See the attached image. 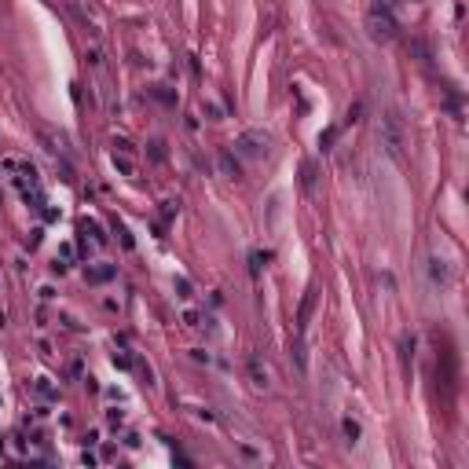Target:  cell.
I'll return each mask as SVG.
<instances>
[{"label": "cell", "instance_id": "4fadbf2b", "mask_svg": "<svg viewBox=\"0 0 469 469\" xmlns=\"http://www.w3.org/2000/svg\"><path fill=\"white\" fill-rule=\"evenodd\" d=\"M249 374H253V381H257V385H268V374L260 370V363H257V359L249 363Z\"/></svg>", "mask_w": 469, "mask_h": 469}, {"label": "cell", "instance_id": "4316f807", "mask_svg": "<svg viewBox=\"0 0 469 469\" xmlns=\"http://www.w3.org/2000/svg\"><path fill=\"white\" fill-rule=\"evenodd\" d=\"M374 8H393V0H374Z\"/></svg>", "mask_w": 469, "mask_h": 469}, {"label": "cell", "instance_id": "d6986e66", "mask_svg": "<svg viewBox=\"0 0 469 469\" xmlns=\"http://www.w3.org/2000/svg\"><path fill=\"white\" fill-rule=\"evenodd\" d=\"M114 367H121V370H129V367H132V359L125 356V352H114Z\"/></svg>", "mask_w": 469, "mask_h": 469}, {"label": "cell", "instance_id": "7c38bea8", "mask_svg": "<svg viewBox=\"0 0 469 469\" xmlns=\"http://www.w3.org/2000/svg\"><path fill=\"white\" fill-rule=\"evenodd\" d=\"M411 356H414V337H403V341H400V359L407 363Z\"/></svg>", "mask_w": 469, "mask_h": 469}, {"label": "cell", "instance_id": "5bb4252c", "mask_svg": "<svg viewBox=\"0 0 469 469\" xmlns=\"http://www.w3.org/2000/svg\"><path fill=\"white\" fill-rule=\"evenodd\" d=\"M150 158L154 162H165V143H162V139H154V143H150Z\"/></svg>", "mask_w": 469, "mask_h": 469}, {"label": "cell", "instance_id": "8992f818", "mask_svg": "<svg viewBox=\"0 0 469 469\" xmlns=\"http://www.w3.org/2000/svg\"><path fill=\"white\" fill-rule=\"evenodd\" d=\"M220 173L231 176V180L239 176V162H235V154H231V150H220Z\"/></svg>", "mask_w": 469, "mask_h": 469}, {"label": "cell", "instance_id": "7402d4cb", "mask_svg": "<svg viewBox=\"0 0 469 469\" xmlns=\"http://www.w3.org/2000/svg\"><path fill=\"white\" fill-rule=\"evenodd\" d=\"M88 62H92V66H99V62H103V52L99 48H88V55H85Z\"/></svg>", "mask_w": 469, "mask_h": 469}, {"label": "cell", "instance_id": "6da1fadb", "mask_svg": "<svg viewBox=\"0 0 469 469\" xmlns=\"http://www.w3.org/2000/svg\"><path fill=\"white\" fill-rule=\"evenodd\" d=\"M367 33H370V41H393L396 37L393 8H370L367 11Z\"/></svg>", "mask_w": 469, "mask_h": 469}, {"label": "cell", "instance_id": "2e32d148", "mask_svg": "<svg viewBox=\"0 0 469 469\" xmlns=\"http://www.w3.org/2000/svg\"><path fill=\"white\" fill-rule=\"evenodd\" d=\"M154 96H158V99H162L165 106H173V103H176V96H173V92H169L165 85H158V92H154Z\"/></svg>", "mask_w": 469, "mask_h": 469}, {"label": "cell", "instance_id": "484cf974", "mask_svg": "<svg viewBox=\"0 0 469 469\" xmlns=\"http://www.w3.org/2000/svg\"><path fill=\"white\" fill-rule=\"evenodd\" d=\"M183 323L187 326H198V311H183Z\"/></svg>", "mask_w": 469, "mask_h": 469}, {"label": "cell", "instance_id": "d4e9b609", "mask_svg": "<svg viewBox=\"0 0 469 469\" xmlns=\"http://www.w3.org/2000/svg\"><path fill=\"white\" fill-rule=\"evenodd\" d=\"M59 257L62 260H73V246H59Z\"/></svg>", "mask_w": 469, "mask_h": 469}, {"label": "cell", "instance_id": "603a6c76", "mask_svg": "<svg viewBox=\"0 0 469 469\" xmlns=\"http://www.w3.org/2000/svg\"><path fill=\"white\" fill-rule=\"evenodd\" d=\"M114 150H121V154H129V150H132V143H129V139H114Z\"/></svg>", "mask_w": 469, "mask_h": 469}, {"label": "cell", "instance_id": "3957f363", "mask_svg": "<svg viewBox=\"0 0 469 469\" xmlns=\"http://www.w3.org/2000/svg\"><path fill=\"white\" fill-rule=\"evenodd\" d=\"M268 147H271V136L268 132H242L239 139H235V150H242V154H249V158H264L268 154Z\"/></svg>", "mask_w": 469, "mask_h": 469}, {"label": "cell", "instance_id": "e0dca14e", "mask_svg": "<svg viewBox=\"0 0 469 469\" xmlns=\"http://www.w3.org/2000/svg\"><path fill=\"white\" fill-rule=\"evenodd\" d=\"M334 139H337V129H326V132L319 136V147H323V150H330V143H334Z\"/></svg>", "mask_w": 469, "mask_h": 469}, {"label": "cell", "instance_id": "5b68a950", "mask_svg": "<svg viewBox=\"0 0 469 469\" xmlns=\"http://www.w3.org/2000/svg\"><path fill=\"white\" fill-rule=\"evenodd\" d=\"M311 304H316V293H304V301H301V311H297V330H304L308 326V316H311Z\"/></svg>", "mask_w": 469, "mask_h": 469}, {"label": "cell", "instance_id": "9c48e42d", "mask_svg": "<svg viewBox=\"0 0 469 469\" xmlns=\"http://www.w3.org/2000/svg\"><path fill=\"white\" fill-rule=\"evenodd\" d=\"M268 260H271V253H260V249H253V253H249V271L260 275V268H264Z\"/></svg>", "mask_w": 469, "mask_h": 469}, {"label": "cell", "instance_id": "cb8c5ba5", "mask_svg": "<svg viewBox=\"0 0 469 469\" xmlns=\"http://www.w3.org/2000/svg\"><path fill=\"white\" fill-rule=\"evenodd\" d=\"M118 235H121V242H125V249H132V246H136V242H132V235L125 231V227H118Z\"/></svg>", "mask_w": 469, "mask_h": 469}, {"label": "cell", "instance_id": "ac0fdd59", "mask_svg": "<svg viewBox=\"0 0 469 469\" xmlns=\"http://www.w3.org/2000/svg\"><path fill=\"white\" fill-rule=\"evenodd\" d=\"M345 436H348V440H352V444L359 440V425H356V421H352V418H345Z\"/></svg>", "mask_w": 469, "mask_h": 469}, {"label": "cell", "instance_id": "44dd1931", "mask_svg": "<svg viewBox=\"0 0 469 469\" xmlns=\"http://www.w3.org/2000/svg\"><path fill=\"white\" fill-rule=\"evenodd\" d=\"M433 264V279H444L447 275V268H444V260H429Z\"/></svg>", "mask_w": 469, "mask_h": 469}, {"label": "cell", "instance_id": "8fae6325", "mask_svg": "<svg viewBox=\"0 0 469 469\" xmlns=\"http://www.w3.org/2000/svg\"><path fill=\"white\" fill-rule=\"evenodd\" d=\"M173 290H176V297H180V301H187V297L194 293V290H191V283H187L183 275H180V279H173Z\"/></svg>", "mask_w": 469, "mask_h": 469}, {"label": "cell", "instance_id": "277c9868", "mask_svg": "<svg viewBox=\"0 0 469 469\" xmlns=\"http://www.w3.org/2000/svg\"><path fill=\"white\" fill-rule=\"evenodd\" d=\"M85 279H88V283H110V279H114V264H92V268L85 271Z\"/></svg>", "mask_w": 469, "mask_h": 469}, {"label": "cell", "instance_id": "7a4b0ae2", "mask_svg": "<svg viewBox=\"0 0 469 469\" xmlns=\"http://www.w3.org/2000/svg\"><path fill=\"white\" fill-rule=\"evenodd\" d=\"M381 143L388 147V154H393V158H400V154H403V129H400V118H396L393 110L381 118Z\"/></svg>", "mask_w": 469, "mask_h": 469}, {"label": "cell", "instance_id": "9a60e30c", "mask_svg": "<svg viewBox=\"0 0 469 469\" xmlns=\"http://www.w3.org/2000/svg\"><path fill=\"white\" fill-rule=\"evenodd\" d=\"M37 393H41L44 400H52V396H55V388L48 385V378H37Z\"/></svg>", "mask_w": 469, "mask_h": 469}, {"label": "cell", "instance_id": "52a82bcc", "mask_svg": "<svg viewBox=\"0 0 469 469\" xmlns=\"http://www.w3.org/2000/svg\"><path fill=\"white\" fill-rule=\"evenodd\" d=\"M114 169H118L121 176H132V173H136L132 158H129V154H121V150H114Z\"/></svg>", "mask_w": 469, "mask_h": 469}, {"label": "cell", "instance_id": "ffe728a7", "mask_svg": "<svg viewBox=\"0 0 469 469\" xmlns=\"http://www.w3.org/2000/svg\"><path fill=\"white\" fill-rule=\"evenodd\" d=\"M176 209H180V202H162V213H165V220H169V216H176Z\"/></svg>", "mask_w": 469, "mask_h": 469}, {"label": "cell", "instance_id": "30bf717a", "mask_svg": "<svg viewBox=\"0 0 469 469\" xmlns=\"http://www.w3.org/2000/svg\"><path fill=\"white\" fill-rule=\"evenodd\" d=\"M311 183H316V162H304L301 165V187L311 191Z\"/></svg>", "mask_w": 469, "mask_h": 469}, {"label": "cell", "instance_id": "ba28073f", "mask_svg": "<svg viewBox=\"0 0 469 469\" xmlns=\"http://www.w3.org/2000/svg\"><path fill=\"white\" fill-rule=\"evenodd\" d=\"M81 231H85V235H92V239H96L99 246L106 242V235H103V227H99L96 220H88V216H85V220H81Z\"/></svg>", "mask_w": 469, "mask_h": 469}]
</instances>
